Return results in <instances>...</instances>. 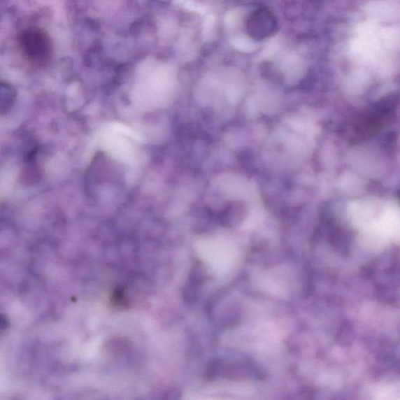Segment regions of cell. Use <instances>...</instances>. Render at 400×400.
I'll return each instance as SVG.
<instances>
[{"instance_id":"1","label":"cell","mask_w":400,"mask_h":400,"mask_svg":"<svg viewBox=\"0 0 400 400\" xmlns=\"http://www.w3.org/2000/svg\"><path fill=\"white\" fill-rule=\"evenodd\" d=\"M19 48L27 61L36 65L49 62L52 43L48 33L39 29L24 30L19 35Z\"/></svg>"},{"instance_id":"2","label":"cell","mask_w":400,"mask_h":400,"mask_svg":"<svg viewBox=\"0 0 400 400\" xmlns=\"http://www.w3.org/2000/svg\"><path fill=\"white\" fill-rule=\"evenodd\" d=\"M206 276L208 273L202 263L197 262L193 264L183 289V298L186 303L193 305L197 301L203 285L206 281Z\"/></svg>"},{"instance_id":"3","label":"cell","mask_w":400,"mask_h":400,"mask_svg":"<svg viewBox=\"0 0 400 400\" xmlns=\"http://www.w3.org/2000/svg\"><path fill=\"white\" fill-rule=\"evenodd\" d=\"M275 18L269 11L259 10L251 15L248 30L253 38L262 39L270 36L275 29Z\"/></svg>"},{"instance_id":"4","label":"cell","mask_w":400,"mask_h":400,"mask_svg":"<svg viewBox=\"0 0 400 400\" xmlns=\"http://www.w3.org/2000/svg\"><path fill=\"white\" fill-rule=\"evenodd\" d=\"M36 150H32L27 157L21 174L22 183L26 185L37 184L43 177V169L38 162Z\"/></svg>"},{"instance_id":"5","label":"cell","mask_w":400,"mask_h":400,"mask_svg":"<svg viewBox=\"0 0 400 400\" xmlns=\"http://www.w3.org/2000/svg\"><path fill=\"white\" fill-rule=\"evenodd\" d=\"M16 92L12 86L0 81V115L8 113L16 102Z\"/></svg>"},{"instance_id":"6","label":"cell","mask_w":400,"mask_h":400,"mask_svg":"<svg viewBox=\"0 0 400 400\" xmlns=\"http://www.w3.org/2000/svg\"><path fill=\"white\" fill-rule=\"evenodd\" d=\"M112 301L119 308H123L129 305L128 297L124 289L118 288L113 292Z\"/></svg>"},{"instance_id":"7","label":"cell","mask_w":400,"mask_h":400,"mask_svg":"<svg viewBox=\"0 0 400 400\" xmlns=\"http://www.w3.org/2000/svg\"><path fill=\"white\" fill-rule=\"evenodd\" d=\"M10 326L9 319L4 315H0V337L8 330Z\"/></svg>"}]
</instances>
